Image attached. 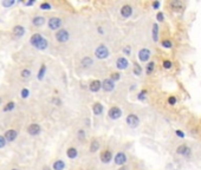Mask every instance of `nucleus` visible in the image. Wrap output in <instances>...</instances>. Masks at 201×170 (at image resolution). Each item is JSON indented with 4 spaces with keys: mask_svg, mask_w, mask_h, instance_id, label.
Returning <instances> with one entry per match:
<instances>
[{
    "mask_svg": "<svg viewBox=\"0 0 201 170\" xmlns=\"http://www.w3.org/2000/svg\"><path fill=\"white\" fill-rule=\"evenodd\" d=\"M156 18H157L159 21H163V18H165V17H163V13L159 12V13H157V16H156Z\"/></svg>",
    "mask_w": 201,
    "mask_h": 170,
    "instance_id": "obj_40",
    "label": "nucleus"
},
{
    "mask_svg": "<svg viewBox=\"0 0 201 170\" xmlns=\"http://www.w3.org/2000/svg\"><path fill=\"white\" fill-rule=\"evenodd\" d=\"M40 8L42 10H50V8H51V5L47 4V3H44V4L40 5Z\"/></svg>",
    "mask_w": 201,
    "mask_h": 170,
    "instance_id": "obj_35",
    "label": "nucleus"
},
{
    "mask_svg": "<svg viewBox=\"0 0 201 170\" xmlns=\"http://www.w3.org/2000/svg\"><path fill=\"white\" fill-rule=\"evenodd\" d=\"M44 18L43 17H36L34 19H33V24L36 25V26H42L43 24H44Z\"/></svg>",
    "mask_w": 201,
    "mask_h": 170,
    "instance_id": "obj_24",
    "label": "nucleus"
},
{
    "mask_svg": "<svg viewBox=\"0 0 201 170\" xmlns=\"http://www.w3.org/2000/svg\"><path fill=\"white\" fill-rule=\"evenodd\" d=\"M168 103L170 104V105H174V104H176V98H175V97H169L168 98Z\"/></svg>",
    "mask_w": 201,
    "mask_h": 170,
    "instance_id": "obj_36",
    "label": "nucleus"
},
{
    "mask_svg": "<svg viewBox=\"0 0 201 170\" xmlns=\"http://www.w3.org/2000/svg\"><path fill=\"white\" fill-rule=\"evenodd\" d=\"M13 33H14L16 37H21V36H24L25 30H24L23 26H16V27L13 29Z\"/></svg>",
    "mask_w": 201,
    "mask_h": 170,
    "instance_id": "obj_19",
    "label": "nucleus"
},
{
    "mask_svg": "<svg viewBox=\"0 0 201 170\" xmlns=\"http://www.w3.org/2000/svg\"><path fill=\"white\" fill-rule=\"evenodd\" d=\"M127 123L130 128H136L137 125H139L140 123V119H139V117H137L136 115H129L127 117Z\"/></svg>",
    "mask_w": 201,
    "mask_h": 170,
    "instance_id": "obj_3",
    "label": "nucleus"
},
{
    "mask_svg": "<svg viewBox=\"0 0 201 170\" xmlns=\"http://www.w3.org/2000/svg\"><path fill=\"white\" fill-rule=\"evenodd\" d=\"M189 148H188V147H186V145H180L178 149H176V152L178 154H180V155H189Z\"/></svg>",
    "mask_w": 201,
    "mask_h": 170,
    "instance_id": "obj_18",
    "label": "nucleus"
},
{
    "mask_svg": "<svg viewBox=\"0 0 201 170\" xmlns=\"http://www.w3.org/2000/svg\"><path fill=\"white\" fill-rule=\"evenodd\" d=\"M92 111L95 115H100L103 111V107H102V104L100 103H95L94 104V107H92Z\"/></svg>",
    "mask_w": 201,
    "mask_h": 170,
    "instance_id": "obj_17",
    "label": "nucleus"
},
{
    "mask_svg": "<svg viewBox=\"0 0 201 170\" xmlns=\"http://www.w3.org/2000/svg\"><path fill=\"white\" fill-rule=\"evenodd\" d=\"M170 7L174 11H182L183 10V4L179 0H174V1L170 3Z\"/></svg>",
    "mask_w": 201,
    "mask_h": 170,
    "instance_id": "obj_15",
    "label": "nucleus"
},
{
    "mask_svg": "<svg viewBox=\"0 0 201 170\" xmlns=\"http://www.w3.org/2000/svg\"><path fill=\"white\" fill-rule=\"evenodd\" d=\"M13 4H14V0H8V1H3V5H4V6H6V7L12 6Z\"/></svg>",
    "mask_w": 201,
    "mask_h": 170,
    "instance_id": "obj_34",
    "label": "nucleus"
},
{
    "mask_svg": "<svg viewBox=\"0 0 201 170\" xmlns=\"http://www.w3.org/2000/svg\"><path fill=\"white\" fill-rule=\"evenodd\" d=\"M13 108H14V103L13 102H10V103L6 104V107L4 108V111H10V110H12Z\"/></svg>",
    "mask_w": 201,
    "mask_h": 170,
    "instance_id": "obj_29",
    "label": "nucleus"
},
{
    "mask_svg": "<svg viewBox=\"0 0 201 170\" xmlns=\"http://www.w3.org/2000/svg\"><path fill=\"white\" fill-rule=\"evenodd\" d=\"M64 167H65V164H64V162H63V161H57L53 164V169L55 170H63V169H64Z\"/></svg>",
    "mask_w": 201,
    "mask_h": 170,
    "instance_id": "obj_22",
    "label": "nucleus"
},
{
    "mask_svg": "<svg viewBox=\"0 0 201 170\" xmlns=\"http://www.w3.org/2000/svg\"><path fill=\"white\" fill-rule=\"evenodd\" d=\"M91 64H92V60H91V58H89V57H85V58L82 60V65H83L84 68L90 66Z\"/></svg>",
    "mask_w": 201,
    "mask_h": 170,
    "instance_id": "obj_25",
    "label": "nucleus"
},
{
    "mask_svg": "<svg viewBox=\"0 0 201 170\" xmlns=\"http://www.w3.org/2000/svg\"><path fill=\"white\" fill-rule=\"evenodd\" d=\"M116 65H117V68L120 70H124V69H127V66H128V60L125 59V58H123V57L122 58H118Z\"/></svg>",
    "mask_w": 201,
    "mask_h": 170,
    "instance_id": "obj_14",
    "label": "nucleus"
},
{
    "mask_svg": "<svg viewBox=\"0 0 201 170\" xmlns=\"http://www.w3.org/2000/svg\"><path fill=\"white\" fill-rule=\"evenodd\" d=\"M6 144V139L4 136H0V148H4Z\"/></svg>",
    "mask_w": 201,
    "mask_h": 170,
    "instance_id": "obj_33",
    "label": "nucleus"
},
{
    "mask_svg": "<svg viewBox=\"0 0 201 170\" xmlns=\"http://www.w3.org/2000/svg\"><path fill=\"white\" fill-rule=\"evenodd\" d=\"M162 46L166 48H170L172 47V42L170 40H163L162 42Z\"/></svg>",
    "mask_w": 201,
    "mask_h": 170,
    "instance_id": "obj_30",
    "label": "nucleus"
},
{
    "mask_svg": "<svg viewBox=\"0 0 201 170\" xmlns=\"http://www.w3.org/2000/svg\"><path fill=\"white\" fill-rule=\"evenodd\" d=\"M29 96V90L27 89H24L23 91H21V97L23 98H26Z\"/></svg>",
    "mask_w": 201,
    "mask_h": 170,
    "instance_id": "obj_37",
    "label": "nucleus"
},
{
    "mask_svg": "<svg viewBox=\"0 0 201 170\" xmlns=\"http://www.w3.org/2000/svg\"><path fill=\"white\" fill-rule=\"evenodd\" d=\"M30 76H31V72H30L29 70H24V71L21 72V77L25 78V79H26V78H29Z\"/></svg>",
    "mask_w": 201,
    "mask_h": 170,
    "instance_id": "obj_31",
    "label": "nucleus"
},
{
    "mask_svg": "<svg viewBox=\"0 0 201 170\" xmlns=\"http://www.w3.org/2000/svg\"><path fill=\"white\" fill-rule=\"evenodd\" d=\"M157 36H159V26L157 24H154L153 25V39H154V42H157Z\"/></svg>",
    "mask_w": 201,
    "mask_h": 170,
    "instance_id": "obj_21",
    "label": "nucleus"
},
{
    "mask_svg": "<svg viewBox=\"0 0 201 170\" xmlns=\"http://www.w3.org/2000/svg\"><path fill=\"white\" fill-rule=\"evenodd\" d=\"M141 72H142V69H141L140 65H139V64H134V73H135L136 76H140Z\"/></svg>",
    "mask_w": 201,
    "mask_h": 170,
    "instance_id": "obj_26",
    "label": "nucleus"
},
{
    "mask_svg": "<svg viewBox=\"0 0 201 170\" xmlns=\"http://www.w3.org/2000/svg\"><path fill=\"white\" fill-rule=\"evenodd\" d=\"M131 13H133V8H131V6H129V5H124V6L121 8V14H122V17H124V18H129V17L131 16Z\"/></svg>",
    "mask_w": 201,
    "mask_h": 170,
    "instance_id": "obj_8",
    "label": "nucleus"
},
{
    "mask_svg": "<svg viewBox=\"0 0 201 170\" xmlns=\"http://www.w3.org/2000/svg\"><path fill=\"white\" fill-rule=\"evenodd\" d=\"M45 71H46V66H45V65H42V68H40V70L38 72V79H43V77L45 74Z\"/></svg>",
    "mask_w": 201,
    "mask_h": 170,
    "instance_id": "obj_27",
    "label": "nucleus"
},
{
    "mask_svg": "<svg viewBox=\"0 0 201 170\" xmlns=\"http://www.w3.org/2000/svg\"><path fill=\"white\" fill-rule=\"evenodd\" d=\"M45 170H50V169H47V168H45Z\"/></svg>",
    "mask_w": 201,
    "mask_h": 170,
    "instance_id": "obj_46",
    "label": "nucleus"
},
{
    "mask_svg": "<svg viewBox=\"0 0 201 170\" xmlns=\"http://www.w3.org/2000/svg\"><path fill=\"white\" fill-rule=\"evenodd\" d=\"M144 98H146V91H142V92L139 94V99L140 100H143Z\"/></svg>",
    "mask_w": 201,
    "mask_h": 170,
    "instance_id": "obj_39",
    "label": "nucleus"
},
{
    "mask_svg": "<svg viewBox=\"0 0 201 170\" xmlns=\"http://www.w3.org/2000/svg\"><path fill=\"white\" fill-rule=\"evenodd\" d=\"M125 162H127V156H125L123 152H118L116 155V157H115V163L118 164V165H122Z\"/></svg>",
    "mask_w": 201,
    "mask_h": 170,
    "instance_id": "obj_11",
    "label": "nucleus"
},
{
    "mask_svg": "<svg viewBox=\"0 0 201 170\" xmlns=\"http://www.w3.org/2000/svg\"><path fill=\"white\" fill-rule=\"evenodd\" d=\"M121 116H122V111L117 107H114L109 110V117L111 119H118Z\"/></svg>",
    "mask_w": 201,
    "mask_h": 170,
    "instance_id": "obj_5",
    "label": "nucleus"
},
{
    "mask_svg": "<svg viewBox=\"0 0 201 170\" xmlns=\"http://www.w3.org/2000/svg\"><path fill=\"white\" fill-rule=\"evenodd\" d=\"M0 104H1V98H0Z\"/></svg>",
    "mask_w": 201,
    "mask_h": 170,
    "instance_id": "obj_45",
    "label": "nucleus"
},
{
    "mask_svg": "<svg viewBox=\"0 0 201 170\" xmlns=\"http://www.w3.org/2000/svg\"><path fill=\"white\" fill-rule=\"evenodd\" d=\"M66 155H68V157H70V158H75L77 156V150L75 148H70V149H68Z\"/></svg>",
    "mask_w": 201,
    "mask_h": 170,
    "instance_id": "obj_20",
    "label": "nucleus"
},
{
    "mask_svg": "<svg viewBox=\"0 0 201 170\" xmlns=\"http://www.w3.org/2000/svg\"><path fill=\"white\" fill-rule=\"evenodd\" d=\"M153 7H154L155 10H157V8L160 7V3H159V1H154V3H153Z\"/></svg>",
    "mask_w": 201,
    "mask_h": 170,
    "instance_id": "obj_42",
    "label": "nucleus"
},
{
    "mask_svg": "<svg viewBox=\"0 0 201 170\" xmlns=\"http://www.w3.org/2000/svg\"><path fill=\"white\" fill-rule=\"evenodd\" d=\"M111 157H112V155L109 150H105V151H103L102 154H100V160H102V162H104V163H109L111 161Z\"/></svg>",
    "mask_w": 201,
    "mask_h": 170,
    "instance_id": "obj_13",
    "label": "nucleus"
},
{
    "mask_svg": "<svg viewBox=\"0 0 201 170\" xmlns=\"http://www.w3.org/2000/svg\"><path fill=\"white\" fill-rule=\"evenodd\" d=\"M154 68H155V64H154L153 61H150V63L147 65V73H148V74H149V73H152L153 70H154Z\"/></svg>",
    "mask_w": 201,
    "mask_h": 170,
    "instance_id": "obj_28",
    "label": "nucleus"
},
{
    "mask_svg": "<svg viewBox=\"0 0 201 170\" xmlns=\"http://www.w3.org/2000/svg\"><path fill=\"white\" fill-rule=\"evenodd\" d=\"M95 55H96V57H97L98 59H104V58L108 57L109 51H108V48H107L104 45H99V46L96 48V51H95Z\"/></svg>",
    "mask_w": 201,
    "mask_h": 170,
    "instance_id": "obj_2",
    "label": "nucleus"
},
{
    "mask_svg": "<svg viewBox=\"0 0 201 170\" xmlns=\"http://www.w3.org/2000/svg\"><path fill=\"white\" fill-rule=\"evenodd\" d=\"M123 52H124L125 55H129V53H130V47H129V46H127V47H125V48L123 50Z\"/></svg>",
    "mask_w": 201,
    "mask_h": 170,
    "instance_id": "obj_43",
    "label": "nucleus"
},
{
    "mask_svg": "<svg viewBox=\"0 0 201 170\" xmlns=\"http://www.w3.org/2000/svg\"><path fill=\"white\" fill-rule=\"evenodd\" d=\"M34 4V1H29V3H26V5H33Z\"/></svg>",
    "mask_w": 201,
    "mask_h": 170,
    "instance_id": "obj_44",
    "label": "nucleus"
},
{
    "mask_svg": "<svg viewBox=\"0 0 201 170\" xmlns=\"http://www.w3.org/2000/svg\"><path fill=\"white\" fill-rule=\"evenodd\" d=\"M102 87L104 89V91H112L115 87V84L111 79H104V82L102 83Z\"/></svg>",
    "mask_w": 201,
    "mask_h": 170,
    "instance_id": "obj_9",
    "label": "nucleus"
},
{
    "mask_svg": "<svg viewBox=\"0 0 201 170\" xmlns=\"http://www.w3.org/2000/svg\"><path fill=\"white\" fill-rule=\"evenodd\" d=\"M31 44L33 46H36L38 50H45L47 47V42H46V39H44L40 34L38 33H36L32 36L31 38Z\"/></svg>",
    "mask_w": 201,
    "mask_h": 170,
    "instance_id": "obj_1",
    "label": "nucleus"
},
{
    "mask_svg": "<svg viewBox=\"0 0 201 170\" xmlns=\"http://www.w3.org/2000/svg\"><path fill=\"white\" fill-rule=\"evenodd\" d=\"M100 87H102V83H100L99 81H94L90 84V90L92 91V92H97Z\"/></svg>",
    "mask_w": 201,
    "mask_h": 170,
    "instance_id": "obj_16",
    "label": "nucleus"
},
{
    "mask_svg": "<svg viewBox=\"0 0 201 170\" xmlns=\"http://www.w3.org/2000/svg\"><path fill=\"white\" fill-rule=\"evenodd\" d=\"M62 25V20L59 18H51L49 20V27L51 30H58Z\"/></svg>",
    "mask_w": 201,
    "mask_h": 170,
    "instance_id": "obj_6",
    "label": "nucleus"
},
{
    "mask_svg": "<svg viewBox=\"0 0 201 170\" xmlns=\"http://www.w3.org/2000/svg\"><path fill=\"white\" fill-rule=\"evenodd\" d=\"M175 134H176L180 138H183V137H185V134L181 131V130H176V131H175Z\"/></svg>",
    "mask_w": 201,
    "mask_h": 170,
    "instance_id": "obj_41",
    "label": "nucleus"
},
{
    "mask_svg": "<svg viewBox=\"0 0 201 170\" xmlns=\"http://www.w3.org/2000/svg\"><path fill=\"white\" fill-rule=\"evenodd\" d=\"M17 138V131L16 130H7L6 134H5V139L8 141V142H12Z\"/></svg>",
    "mask_w": 201,
    "mask_h": 170,
    "instance_id": "obj_12",
    "label": "nucleus"
},
{
    "mask_svg": "<svg viewBox=\"0 0 201 170\" xmlns=\"http://www.w3.org/2000/svg\"><path fill=\"white\" fill-rule=\"evenodd\" d=\"M13 170H18V169H13Z\"/></svg>",
    "mask_w": 201,
    "mask_h": 170,
    "instance_id": "obj_47",
    "label": "nucleus"
},
{
    "mask_svg": "<svg viewBox=\"0 0 201 170\" xmlns=\"http://www.w3.org/2000/svg\"><path fill=\"white\" fill-rule=\"evenodd\" d=\"M163 68H165V69H170L172 68V61L165 60V61H163Z\"/></svg>",
    "mask_w": 201,
    "mask_h": 170,
    "instance_id": "obj_32",
    "label": "nucleus"
},
{
    "mask_svg": "<svg viewBox=\"0 0 201 170\" xmlns=\"http://www.w3.org/2000/svg\"><path fill=\"white\" fill-rule=\"evenodd\" d=\"M120 79V73H112L111 74V81H118Z\"/></svg>",
    "mask_w": 201,
    "mask_h": 170,
    "instance_id": "obj_38",
    "label": "nucleus"
},
{
    "mask_svg": "<svg viewBox=\"0 0 201 170\" xmlns=\"http://www.w3.org/2000/svg\"><path fill=\"white\" fill-rule=\"evenodd\" d=\"M99 149V143L97 141H92L91 142V147H90V151L91 152H96Z\"/></svg>",
    "mask_w": 201,
    "mask_h": 170,
    "instance_id": "obj_23",
    "label": "nucleus"
},
{
    "mask_svg": "<svg viewBox=\"0 0 201 170\" xmlns=\"http://www.w3.org/2000/svg\"><path fill=\"white\" fill-rule=\"evenodd\" d=\"M139 58L141 61H147L150 58V51L148 48H142L139 52Z\"/></svg>",
    "mask_w": 201,
    "mask_h": 170,
    "instance_id": "obj_7",
    "label": "nucleus"
},
{
    "mask_svg": "<svg viewBox=\"0 0 201 170\" xmlns=\"http://www.w3.org/2000/svg\"><path fill=\"white\" fill-rule=\"evenodd\" d=\"M27 131H29L30 135L36 136V135H38V134L40 132V126H39L38 124H31V125L29 126V129H27Z\"/></svg>",
    "mask_w": 201,
    "mask_h": 170,
    "instance_id": "obj_10",
    "label": "nucleus"
},
{
    "mask_svg": "<svg viewBox=\"0 0 201 170\" xmlns=\"http://www.w3.org/2000/svg\"><path fill=\"white\" fill-rule=\"evenodd\" d=\"M56 38H57L58 42L65 43L68 39H69V33H68V31H65V30H59V31L57 32V34H56Z\"/></svg>",
    "mask_w": 201,
    "mask_h": 170,
    "instance_id": "obj_4",
    "label": "nucleus"
}]
</instances>
